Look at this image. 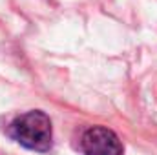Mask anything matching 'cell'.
Returning <instances> with one entry per match:
<instances>
[{"mask_svg":"<svg viewBox=\"0 0 157 155\" xmlns=\"http://www.w3.org/2000/svg\"><path fill=\"white\" fill-rule=\"evenodd\" d=\"M7 135L13 141H17L20 146L31 152H39V153L49 152L53 144L51 120L40 110H31L24 115L17 117L9 124Z\"/></svg>","mask_w":157,"mask_h":155,"instance_id":"obj_1","label":"cell"},{"mask_svg":"<svg viewBox=\"0 0 157 155\" xmlns=\"http://www.w3.org/2000/svg\"><path fill=\"white\" fill-rule=\"evenodd\" d=\"M80 150L84 155H122L124 148L115 131L104 126H91L82 133Z\"/></svg>","mask_w":157,"mask_h":155,"instance_id":"obj_2","label":"cell"}]
</instances>
